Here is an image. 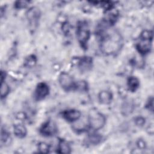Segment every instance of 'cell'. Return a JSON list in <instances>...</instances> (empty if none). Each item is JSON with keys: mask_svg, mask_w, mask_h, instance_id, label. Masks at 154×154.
<instances>
[{"mask_svg": "<svg viewBox=\"0 0 154 154\" xmlns=\"http://www.w3.org/2000/svg\"><path fill=\"white\" fill-rule=\"evenodd\" d=\"M50 146L48 144L45 142H40L38 144V150L40 153H48L49 152Z\"/></svg>", "mask_w": 154, "mask_h": 154, "instance_id": "obj_20", "label": "cell"}, {"mask_svg": "<svg viewBox=\"0 0 154 154\" xmlns=\"http://www.w3.org/2000/svg\"><path fill=\"white\" fill-rule=\"evenodd\" d=\"M49 86L45 82H40L37 84L34 93V99L36 100H41L45 99L49 94Z\"/></svg>", "mask_w": 154, "mask_h": 154, "instance_id": "obj_8", "label": "cell"}, {"mask_svg": "<svg viewBox=\"0 0 154 154\" xmlns=\"http://www.w3.org/2000/svg\"><path fill=\"white\" fill-rule=\"evenodd\" d=\"M135 123L136 125L139 126H142L145 123V119L141 116L137 117L135 119Z\"/></svg>", "mask_w": 154, "mask_h": 154, "instance_id": "obj_24", "label": "cell"}, {"mask_svg": "<svg viewBox=\"0 0 154 154\" xmlns=\"http://www.w3.org/2000/svg\"><path fill=\"white\" fill-rule=\"evenodd\" d=\"M5 72L1 71V82H4V79L5 78Z\"/></svg>", "mask_w": 154, "mask_h": 154, "instance_id": "obj_26", "label": "cell"}, {"mask_svg": "<svg viewBox=\"0 0 154 154\" xmlns=\"http://www.w3.org/2000/svg\"><path fill=\"white\" fill-rule=\"evenodd\" d=\"M10 91V88L8 85L4 82H1V99L6 97L8 94L9 93Z\"/></svg>", "mask_w": 154, "mask_h": 154, "instance_id": "obj_19", "label": "cell"}, {"mask_svg": "<svg viewBox=\"0 0 154 154\" xmlns=\"http://www.w3.org/2000/svg\"><path fill=\"white\" fill-rule=\"evenodd\" d=\"M57 131V126L51 120L45 122L40 128V133L45 137H51L56 134Z\"/></svg>", "mask_w": 154, "mask_h": 154, "instance_id": "obj_7", "label": "cell"}, {"mask_svg": "<svg viewBox=\"0 0 154 154\" xmlns=\"http://www.w3.org/2000/svg\"><path fill=\"white\" fill-rule=\"evenodd\" d=\"M40 14L41 13L39 8L35 7H31L27 11L26 17L29 27L31 31H34V30L37 28Z\"/></svg>", "mask_w": 154, "mask_h": 154, "instance_id": "obj_5", "label": "cell"}, {"mask_svg": "<svg viewBox=\"0 0 154 154\" xmlns=\"http://www.w3.org/2000/svg\"><path fill=\"white\" fill-rule=\"evenodd\" d=\"M37 62V58L34 55H31L28 56L25 60V66L26 67H33Z\"/></svg>", "mask_w": 154, "mask_h": 154, "instance_id": "obj_18", "label": "cell"}, {"mask_svg": "<svg viewBox=\"0 0 154 154\" xmlns=\"http://www.w3.org/2000/svg\"><path fill=\"white\" fill-rule=\"evenodd\" d=\"M153 32L151 31L144 30L140 35L139 40L136 43V49L141 55L148 54L152 48Z\"/></svg>", "mask_w": 154, "mask_h": 154, "instance_id": "obj_2", "label": "cell"}, {"mask_svg": "<svg viewBox=\"0 0 154 154\" xmlns=\"http://www.w3.org/2000/svg\"><path fill=\"white\" fill-rule=\"evenodd\" d=\"M98 98L99 102L104 105L109 104L112 99V94L108 90H103L99 93Z\"/></svg>", "mask_w": 154, "mask_h": 154, "instance_id": "obj_11", "label": "cell"}, {"mask_svg": "<svg viewBox=\"0 0 154 154\" xmlns=\"http://www.w3.org/2000/svg\"><path fill=\"white\" fill-rule=\"evenodd\" d=\"M100 50L105 55H114L119 52L123 46V38L116 30H101Z\"/></svg>", "mask_w": 154, "mask_h": 154, "instance_id": "obj_1", "label": "cell"}, {"mask_svg": "<svg viewBox=\"0 0 154 154\" xmlns=\"http://www.w3.org/2000/svg\"><path fill=\"white\" fill-rule=\"evenodd\" d=\"M58 82L61 87L65 90L75 89V82L73 77L67 72H62L58 77Z\"/></svg>", "mask_w": 154, "mask_h": 154, "instance_id": "obj_6", "label": "cell"}, {"mask_svg": "<svg viewBox=\"0 0 154 154\" xmlns=\"http://www.w3.org/2000/svg\"><path fill=\"white\" fill-rule=\"evenodd\" d=\"M102 140V137L97 134L93 133L89 134V135L87 137V143L89 144L96 145L101 142Z\"/></svg>", "mask_w": 154, "mask_h": 154, "instance_id": "obj_16", "label": "cell"}, {"mask_svg": "<svg viewBox=\"0 0 154 154\" xmlns=\"http://www.w3.org/2000/svg\"><path fill=\"white\" fill-rule=\"evenodd\" d=\"M29 4V1H17L14 2V7L16 9L25 8Z\"/></svg>", "mask_w": 154, "mask_h": 154, "instance_id": "obj_22", "label": "cell"}, {"mask_svg": "<svg viewBox=\"0 0 154 154\" xmlns=\"http://www.w3.org/2000/svg\"><path fill=\"white\" fill-rule=\"evenodd\" d=\"M81 116V113L79 110L70 109L62 112V117L67 122H73L78 120Z\"/></svg>", "mask_w": 154, "mask_h": 154, "instance_id": "obj_10", "label": "cell"}, {"mask_svg": "<svg viewBox=\"0 0 154 154\" xmlns=\"http://www.w3.org/2000/svg\"><path fill=\"white\" fill-rule=\"evenodd\" d=\"M57 152L59 153H70L71 152L70 146L65 140H59L57 146Z\"/></svg>", "mask_w": 154, "mask_h": 154, "instance_id": "obj_12", "label": "cell"}, {"mask_svg": "<svg viewBox=\"0 0 154 154\" xmlns=\"http://www.w3.org/2000/svg\"><path fill=\"white\" fill-rule=\"evenodd\" d=\"M13 131L14 135L18 138H23L26 136L27 134L26 128L25 126L20 123L15 125L13 127Z\"/></svg>", "mask_w": 154, "mask_h": 154, "instance_id": "obj_13", "label": "cell"}, {"mask_svg": "<svg viewBox=\"0 0 154 154\" xmlns=\"http://www.w3.org/2000/svg\"><path fill=\"white\" fill-rule=\"evenodd\" d=\"M134 105L130 100H126L122 106V112L123 115L128 116L134 110Z\"/></svg>", "mask_w": 154, "mask_h": 154, "instance_id": "obj_15", "label": "cell"}, {"mask_svg": "<svg viewBox=\"0 0 154 154\" xmlns=\"http://www.w3.org/2000/svg\"><path fill=\"white\" fill-rule=\"evenodd\" d=\"M106 122L105 117L96 109L90 111L88 115L89 126L93 130H99L103 127Z\"/></svg>", "mask_w": 154, "mask_h": 154, "instance_id": "obj_3", "label": "cell"}, {"mask_svg": "<svg viewBox=\"0 0 154 154\" xmlns=\"http://www.w3.org/2000/svg\"><path fill=\"white\" fill-rule=\"evenodd\" d=\"M77 65L81 72H87L92 67L93 60L90 57H81L78 59Z\"/></svg>", "mask_w": 154, "mask_h": 154, "instance_id": "obj_9", "label": "cell"}, {"mask_svg": "<svg viewBox=\"0 0 154 154\" xmlns=\"http://www.w3.org/2000/svg\"><path fill=\"white\" fill-rule=\"evenodd\" d=\"M79 91H86L87 90V84L85 81H80L75 83V89Z\"/></svg>", "mask_w": 154, "mask_h": 154, "instance_id": "obj_21", "label": "cell"}, {"mask_svg": "<svg viewBox=\"0 0 154 154\" xmlns=\"http://www.w3.org/2000/svg\"><path fill=\"white\" fill-rule=\"evenodd\" d=\"M76 33L77 39L81 47L86 49L90 37V32L87 22L84 21L79 22L77 25Z\"/></svg>", "mask_w": 154, "mask_h": 154, "instance_id": "obj_4", "label": "cell"}, {"mask_svg": "<svg viewBox=\"0 0 154 154\" xmlns=\"http://www.w3.org/2000/svg\"><path fill=\"white\" fill-rule=\"evenodd\" d=\"M137 146L138 147V148L140 149H144L145 148V146H146V144H145V142L144 141V140H143L142 139H140L138 140L137 143Z\"/></svg>", "mask_w": 154, "mask_h": 154, "instance_id": "obj_25", "label": "cell"}, {"mask_svg": "<svg viewBox=\"0 0 154 154\" xmlns=\"http://www.w3.org/2000/svg\"><path fill=\"white\" fill-rule=\"evenodd\" d=\"M11 140V137L9 132L4 129L3 128H1V142L2 144H7L10 143V141Z\"/></svg>", "mask_w": 154, "mask_h": 154, "instance_id": "obj_17", "label": "cell"}, {"mask_svg": "<svg viewBox=\"0 0 154 154\" xmlns=\"http://www.w3.org/2000/svg\"><path fill=\"white\" fill-rule=\"evenodd\" d=\"M146 107L151 112H153V97H151L149 99V100H147L146 105Z\"/></svg>", "mask_w": 154, "mask_h": 154, "instance_id": "obj_23", "label": "cell"}, {"mask_svg": "<svg viewBox=\"0 0 154 154\" xmlns=\"http://www.w3.org/2000/svg\"><path fill=\"white\" fill-rule=\"evenodd\" d=\"M127 85L129 90L132 91H135L140 86V81L135 76H130L128 79Z\"/></svg>", "mask_w": 154, "mask_h": 154, "instance_id": "obj_14", "label": "cell"}]
</instances>
